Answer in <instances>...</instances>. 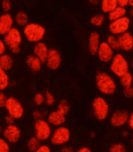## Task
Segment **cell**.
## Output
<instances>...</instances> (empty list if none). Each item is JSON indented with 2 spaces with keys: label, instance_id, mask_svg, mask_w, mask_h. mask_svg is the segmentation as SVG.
<instances>
[{
  "label": "cell",
  "instance_id": "1",
  "mask_svg": "<svg viewBox=\"0 0 133 152\" xmlns=\"http://www.w3.org/2000/svg\"><path fill=\"white\" fill-rule=\"evenodd\" d=\"M96 85L100 93L113 95L117 91V84L113 77L106 72H98L96 75Z\"/></svg>",
  "mask_w": 133,
  "mask_h": 152
},
{
  "label": "cell",
  "instance_id": "2",
  "mask_svg": "<svg viewBox=\"0 0 133 152\" xmlns=\"http://www.w3.org/2000/svg\"><path fill=\"white\" fill-rule=\"evenodd\" d=\"M24 36L30 43L42 42L45 36V28L38 23H28L23 30Z\"/></svg>",
  "mask_w": 133,
  "mask_h": 152
},
{
  "label": "cell",
  "instance_id": "3",
  "mask_svg": "<svg viewBox=\"0 0 133 152\" xmlns=\"http://www.w3.org/2000/svg\"><path fill=\"white\" fill-rule=\"evenodd\" d=\"M3 42L9 51L13 54H18L20 51V45L23 41L22 33L16 27H14L3 37Z\"/></svg>",
  "mask_w": 133,
  "mask_h": 152
},
{
  "label": "cell",
  "instance_id": "4",
  "mask_svg": "<svg viewBox=\"0 0 133 152\" xmlns=\"http://www.w3.org/2000/svg\"><path fill=\"white\" fill-rule=\"evenodd\" d=\"M110 70L114 75L120 77L129 71V61L121 53H116L110 62Z\"/></svg>",
  "mask_w": 133,
  "mask_h": 152
},
{
  "label": "cell",
  "instance_id": "5",
  "mask_svg": "<svg viewBox=\"0 0 133 152\" xmlns=\"http://www.w3.org/2000/svg\"><path fill=\"white\" fill-rule=\"evenodd\" d=\"M93 113L96 119L98 121L106 120L109 115L110 107L107 101L102 96H97L92 103Z\"/></svg>",
  "mask_w": 133,
  "mask_h": 152
},
{
  "label": "cell",
  "instance_id": "6",
  "mask_svg": "<svg viewBox=\"0 0 133 152\" xmlns=\"http://www.w3.org/2000/svg\"><path fill=\"white\" fill-rule=\"evenodd\" d=\"M50 142L52 145L63 146L70 140V131L68 127L63 125L59 126L52 132L50 136Z\"/></svg>",
  "mask_w": 133,
  "mask_h": 152
},
{
  "label": "cell",
  "instance_id": "7",
  "mask_svg": "<svg viewBox=\"0 0 133 152\" xmlns=\"http://www.w3.org/2000/svg\"><path fill=\"white\" fill-rule=\"evenodd\" d=\"M130 25H131L130 18L125 16L116 20L111 21L109 24L108 28L111 35H114L115 37H118L124 32H129Z\"/></svg>",
  "mask_w": 133,
  "mask_h": 152
},
{
  "label": "cell",
  "instance_id": "8",
  "mask_svg": "<svg viewBox=\"0 0 133 152\" xmlns=\"http://www.w3.org/2000/svg\"><path fill=\"white\" fill-rule=\"evenodd\" d=\"M34 129L35 136L41 142L49 140L52 132L51 125L45 119H39L35 121Z\"/></svg>",
  "mask_w": 133,
  "mask_h": 152
},
{
  "label": "cell",
  "instance_id": "9",
  "mask_svg": "<svg viewBox=\"0 0 133 152\" xmlns=\"http://www.w3.org/2000/svg\"><path fill=\"white\" fill-rule=\"evenodd\" d=\"M5 108L8 114L12 116L15 120L22 118L24 113V110L21 102L17 98L13 96L7 98Z\"/></svg>",
  "mask_w": 133,
  "mask_h": 152
},
{
  "label": "cell",
  "instance_id": "10",
  "mask_svg": "<svg viewBox=\"0 0 133 152\" xmlns=\"http://www.w3.org/2000/svg\"><path fill=\"white\" fill-rule=\"evenodd\" d=\"M3 138L9 143H17L21 137V131L16 125H6L2 131Z\"/></svg>",
  "mask_w": 133,
  "mask_h": 152
},
{
  "label": "cell",
  "instance_id": "11",
  "mask_svg": "<svg viewBox=\"0 0 133 152\" xmlns=\"http://www.w3.org/2000/svg\"><path fill=\"white\" fill-rule=\"evenodd\" d=\"M129 117V114L128 111L124 110H117L111 114V118H110V123L113 127H123L124 125H127Z\"/></svg>",
  "mask_w": 133,
  "mask_h": 152
},
{
  "label": "cell",
  "instance_id": "12",
  "mask_svg": "<svg viewBox=\"0 0 133 152\" xmlns=\"http://www.w3.org/2000/svg\"><path fill=\"white\" fill-rule=\"evenodd\" d=\"M114 54V50L107 44L106 41H103L99 44L96 55L100 61L104 63H109L113 58Z\"/></svg>",
  "mask_w": 133,
  "mask_h": 152
},
{
  "label": "cell",
  "instance_id": "13",
  "mask_svg": "<svg viewBox=\"0 0 133 152\" xmlns=\"http://www.w3.org/2000/svg\"><path fill=\"white\" fill-rule=\"evenodd\" d=\"M61 63H62V57L60 53L55 48L50 49L45 60L46 66L51 70H57V69L60 68Z\"/></svg>",
  "mask_w": 133,
  "mask_h": 152
},
{
  "label": "cell",
  "instance_id": "14",
  "mask_svg": "<svg viewBox=\"0 0 133 152\" xmlns=\"http://www.w3.org/2000/svg\"><path fill=\"white\" fill-rule=\"evenodd\" d=\"M14 19L9 13H4L0 16V36L7 34L14 28Z\"/></svg>",
  "mask_w": 133,
  "mask_h": 152
},
{
  "label": "cell",
  "instance_id": "15",
  "mask_svg": "<svg viewBox=\"0 0 133 152\" xmlns=\"http://www.w3.org/2000/svg\"><path fill=\"white\" fill-rule=\"evenodd\" d=\"M120 50L124 52H129L133 50V35L130 32H126L117 37Z\"/></svg>",
  "mask_w": 133,
  "mask_h": 152
},
{
  "label": "cell",
  "instance_id": "16",
  "mask_svg": "<svg viewBox=\"0 0 133 152\" xmlns=\"http://www.w3.org/2000/svg\"><path fill=\"white\" fill-rule=\"evenodd\" d=\"M49 48H48L47 45L45 43L39 42L35 44L34 48H33V53L34 55L36 58H38L42 63H45V60L47 58L48 53H49Z\"/></svg>",
  "mask_w": 133,
  "mask_h": 152
},
{
  "label": "cell",
  "instance_id": "17",
  "mask_svg": "<svg viewBox=\"0 0 133 152\" xmlns=\"http://www.w3.org/2000/svg\"><path fill=\"white\" fill-rule=\"evenodd\" d=\"M100 36L97 32H91L88 37V51L92 55H96L99 44H100Z\"/></svg>",
  "mask_w": 133,
  "mask_h": 152
},
{
  "label": "cell",
  "instance_id": "18",
  "mask_svg": "<svg viewBox=\"0 0 133 152\" xmlns=\"http://www.w3.org/2000/svg\"><path fill=\"white\" fill-rule=\"evenodd\" d=\"M47 121L50 125L59 127L65 123L66 116L63 115L57 110H53L47 115Z\"/></svg>",
  "mask_w": 133,
  "mask_h": 152
},
{
  "label": "cell",
  "instance_id": "19",
  "mask_svg": "<svg viewBox=\"0 0 133 152\" xmlns=\"http://www.w3.org/2000/svg\"><path fill=\"white\" fill-rule=\"evenodd\" d=\"M26 64L27 66L29 67V69L33 72H38V71L41 70L42 69V61L33 55H28L27 58H26Z\"/></svg>",
  "mask_w": 133,
  "mask_h": 152
},
{
  "label": "cell",
  "instance_id": "20",
  "mask_svg": "<svg viewBox=\"0 0 133 152\" xmlns=\"http://www.w3.org/2000/svg\"><path fill=\"white\" fill-rule=\"evenodd\" d=\"M14 58L9 54H4L0 56V67L5 71H9L14 66Z\"/></svg>",
  "mask_w": 133,
  "mask_h": 152
},
{
  "label": "cell",
  "instance_id": "21",
  "mask_svg": "<svg viewBox=\"0 0 133 152\" xmlns=\"http://www.w3.org/2000/svg\"><path fill=\"white\" fill-rule=\"evenodd\" d=\"M126 8L117 6L114 10H113L112 11L110 12L107 15H108L109 20H110V21H113V20H117V19L124 18V17L126 16Z\"/></svg>",
  "mask_w": 133,
  "mask_h": 152
},
{
  "label": "cell",
  "instance_id": "22",
  "mask_svg": "<svg viewBox=\"0 0 133 152\" xmlns=\"http://www.w3.org/2000/svg\"><path fill=\"white\" fill-rule=\"evenodd\" d=\"M117 0H101L100 1V8L104 14H108L113 10L117 7Z\"/></svg>",
  "mask_w": 133,
  "mask_h": 152
},
{
  "label": "cell",
  "instance_id": "23",
  "mask_svg": "<svg viewBox=\"0 0 133 152\" xmlns=\"http://www.w3.org/2000/svg\"><path fill=\"white\" fill-rule=\"evenodd\" d=\"M10 85L9 75L7 74L6 71L2 69L0 67V91H5Z\"/></svg>",
  "mask_w": 133,
  "mask_h": 152
},
{
  "label": "cell",
  "instance_id": "24",
  "mask_svg": "<svg viewBox=\"0 0 133 152\" xmlns=\"http://www.w3.org/2000/svg\"><path fill=\"white\" fill-rule=\"evenodd\" d=\"M14 21L20 27H25L29 23L28 22V16L24 11H19L15 15Z\"/></svg>",
  "mask_w": 133,
  "mask_h": 152
},
{
  "label": "cell",
  "instance_id": "25",
  "mask_svg": "<svg viewBox=\"0 0 133 152\" xmlns=\"http://www.w3.org/2000/svg\"><path fill=\"white\" fill-rule=\"evenodd\" d=\"M120 84L123 88H126V87L132 86L133 83V77L130 72H127L122 76L119 77Z\"/></svg>",
  "mask_w": 133,
  "mask_h": 152
},
{
  "label": "cell",
  "instance_id": "26",
  "mask_svg": "<svg viewBox=\"0 0 133 152\" xmlns=\"http://www.w3.org/2000/svg\"><path fill=\"white\" fill-rule=\"evenodd\" d=\"M70 103L68 102V101L67 99H62L60 101V102L58 103V106H57V111L60 112V114H62L63 115L66 116L68 114V112L70 110Z\"/></svg>",
  "mask_w": 133,
  "mask_h": 152
},
{
  "label": "cell",
  "instance_id": "27",
  "mask_svg": "<svg viewBox=\"0 0 133 152\" xmlns=\"http://www.w3.org/2000/svg\"><path fill=\"white\" fill-rule=\"evenodd\" d=\"M41 146V141L35 137L32 136L28 140L27 143V149L31 152H35Z\"/></svg>",
  "mask_w": 133,
  "mask_h": 152
},
{
  "label": "cell",
  "instance_id": "28",
  "mask_svg": "<svg viewBox=\"0 0 133 152\" xmlns=\"http://www.w3.org/2000/svg\"><path fill=\"white\" fill-rule=\"evenodd\" d=\"M104 21H105V17L102 14H95L90 19L91 24L95 27H101L104 24Z\"/></svg>",
  "mask_w": 133,
  "mask_h": 152
},
{
  "label": "cell",
  "instance_id": "29",
  "mask_svg": "<svg viewBox=\"0 0 133 152\" xmlns=\"http://www.w3.org/2000/svg\"><path fill=\"white\" fill-rule=\"evenodd\" d=\"M106 43L114 51H118L120 50L119 43H118V39L117 37H115L114 35H109L107 38H106Z\"/></svg>",
  "mask_w": 133,
  "mask_h": 152
},
{
  "label": "cell",
  "instance_id": "30",
  "mask_svg": "<svg viewBox=\"0 0 133 152\" xmlns=\"http://www.w3.org/2000/svg\"><path fill=\"white\" fill-rule=\"evenodd\" d=\"M108 152H126V148L123 143H116L110 147Z\"/></svg>",
  "mask_w": 133,
  "mask_h": 152
},
{
  "label": "cell",
  "instance_id": "31",
  "mask_svg": "<svg viewBox=\"0 0 133 152\" xmlns=\"http://www.w3.org/2000/svg\"><path fill=\"white\" fill-rule=\"evenodd\" d=\"M45 104L47 106H53L56 102V99H55V96L53 95V94L51 93L50 91H45Z\"/></svg>",
  "mask_w": 133,
  "mask_h": 152
},
{
  "label": "cell",
  "instance_id": "32",
  "mask_svg": "<svg viewBox=\"0 0 133 152\" xmlns=\"http://www.w3.org/2000/svg\"><path fill=\"white\" fill-rule=\"evenodd\" d=\"M35 104L36 106H42V105L45 102V96L44 94L41 93V92H38L35 95L34 99H33Z\"/></svg>",
  "mask_w": 133,
  "mask_h": 152
},
{
  "label": "cell",
  "instance_id": "33",
  "mask_svg": "<svg viewBox=\"0 0 133 152\" xmlns=\"http://www.w3.org/2000/svg\"><path fill=\"white\" fill-rule=\"evenodd\" d=\"M9 143L4 138L0 137V152H9Z\"/></svg>",
  "mask_w": 133,
  "mask_h": 152
},
{
  "label": "cell",
  "instance_id": "34",
  "mask_svg": "<svg viewBox=\"0 0 133 152\" xmlns=\"http://www.w3.org/2000/svg\"><path fill=\"white\" fill-rule=\"evenodd\" d=\"M2 10L4 13H9L12 9V2L10 0H2L1 3Z\"/></svg>",
  "mask_w": 133,
  "mask_h": 152
},
{
  "label": "cell",
  "instance_id": "35",
  "mask_svg": "<svg viewBox=\"0 0 133 152\" xmlns=\"http://www.w3.org/2000/svg\"><path fill=\"white\" fill-rule=\"evenodd\" d=\"M45 116H46V113L45 111H42L40 110H35L33 112V118L35 120H39V119H44Z\"/></svg>",
  "mask_w": 133,
  "mask_h": 152
},
{
  "label": "cell",
  "instance_id": "36",
  "mask_svg": "<svg viewBox=\"0 0 133 152\" xmlns=\"http://www.w3.org/2000/svg\"><path fill=\"white\" fill-rule=\"evenodd\" d=\"M123 94H124V97L127 99H132L133 98V87H126L124 88L123 90Z\"/></svg>",
  "mask_w": 133,
  "mask_h": 152
},
{
  "label": "cell",
  "instance_id": "37",
  "mask_svg": "<svg viewBox=\"0 0 133 152\" xmlns=\"http://www.w3.org/2000/svg\"><path fill=\"white\" fill-rule=\"evenodd\" d=\"M7 96L3 91H0V108H5L6 103Z\"/></svg>",
  "mask_w": 133,
  "mask_h": 152
},
{
  "label": "cell",
  "instance_id": "38",
  "mask_svg": "<svg viewBox=\"0 0 133 152\" xmlns=\"http://www.w3.org/2000/svg\"><path fill=\"white\" fill-rule=\"evenodd\" d=\"M35 152H51V149L46 144H41V146Z\"/></svg>",
  "mask_w": 133,
  "mask_h": 152
},
{
  "label": "cell",
  "instance_id": "39",
  "mask_svg": "<svg viewBox=\"0 0 133 152\" xmlns=\"http://www.w3.org/2000/svg\"><path fill=\"white\" fill-rule=\"evenodd\" d=\"M4 121H5V123H6L7 125H14V122H15V119H14L12 116L9 115V114H7V115L5 117Z\"/></svg>",
  "mask_w": 133,
  "mask_h": 152
},
{
  "label": "cell",
  "instance_id": "40",
  "mask_svg": "<svg viewBox=\"0 0 133 152\" xmlns=\"http://www.w3.org/2000/svg\"><path fill=\"white\" fill-rule=\"evenodd\" d=\"M6 49H7L5 43L3 42V40L0 39V56L2 55H4V54H6Z\"/></svg>",
  "mask_w": 133,
  "mask_h": 152
},
{
  "label": "cell",
  "instance_id": "41",
  "mask_svg": "<svg viewBox=\"0 0 133 152\" xmlns=\"http://www.w3.org/2000/svg\"><path fill=\"white\" fill-rule=\"evenodd\" d=\"M60 152H75L74 151V148L70 146H62V148H60Z\"/></svg>",
  "mask_w": 133,
  "mask_h": 152
},
{
  "label": "cell",
  "instance_id": "42",
  "mask_svg": "<svg viewBox=\"0 0 133 152\" xmlns=\"http://www.w3.org/2000/svg\"><path fill=\"white\" fill-rule=\"evenodd\" d=\"M117 2L119 7H124V8H126L129 6V0H117Z\"/></svg>",
  "mask_w": 133,
  "mask_h": 152
},
{
  "label": "cell",
  "instance_id": "43",
  "mask_svg": "<svg viewBox=\"0 0 133 152\" xmlns=\"http://www.w3.org/2000/svg\"><path fill=\"white\" fill-rule=\"evenodd\" d=\"M127 125H129V127L133 131V112L131 114H129V120H128Z\"/></svg>",
  "mask_w": 133,
  "mask_h": 152
},
{
  "label": "cell",
  "instance_id": "44",
  "mask_svg": "<svg viewBox=\"0 0 133 152\" xmlns=\"http://www.w3.org/2000/svg\"><path fill=\"white\" fill-rule=\"evenodd\" d=\"M77 152H92V151L88 147H81L77 151Z\"/></svg>",
  "mask_w": 133,
  "mask_h": 152
},
{
  "label": "cell",
  "instance_id": "45",
  "mask_svg": "<svg viewBox=\"0 0 133 152\" xmlns=\"http://www.w3.org/2000/svg\"><path fill=\"white\" fill-rule=\"evenodd\" d=\"M121 136L124 137V138H127L129 136V132L127 131V130H124L121 132Z\"/></svg>",
  "mask_w": 133,
  "mask_h": 152
},
{
  "label": "cell",
  "instance_id": "46",
  "mask_svg": "<svg viewBox=\"0 0 133 152\" xmlns=\"http://www.w3.org/2000/svg\"><path fill=\"white\" fill-rule=\"evenodd\" d=\"M88 2L89 3H91L92 5H97L98 3H99L100 2V1L101 0H88Z\"/></svg>",
  "mask_w": 133,
  "mask_h": 152
},
{
  "label": "cell",
  "instance_id": "47",
  "mask_svg": "<svg viewBox=\"0 0 133 152\" xmlns=\"http://www.w3.org/2000/svg\"><path fill=\"white\" fill-rule=\"evenodd\" d=\"M129 16L133 18V7H131V9L129 10Z\"/></svg>",
  "mask_w": 133,
  "mask_h": 152
},
{
  "label": "cell",
  "instance_id": "48",
  "mask_svg": "<svg viewBox=\"0 0 133 152\" xmlns=\"http://www.w3.org/2000/svg\"><path fill=\"white\" fill-rule=\"evenodd\" d=\"M129 6L133 7V0H129Z\"/></svg>",
  "mask_w": 133,
  "mask_h": 152
},
{
  "label": "cell",
  "instance_id": "49",
  "mask_svg": "<svg viewBox=\"0 0 133 152\" xmlns=\"http://www.w3.org/2000/svg\"><path fill=\"white\" fill-rule=\"evenodd\" d=\"M96 136V133L94 132H90V136L92 137V138H94Z\"/></svg>",
  "mask_w": 133,
  "mask_h": 152
},
{
  "label": "cell",
  "instance_id": "50",
  "mask_svg": "<svg viewBox=\"0 0 133 152\" xmlns=\"http://www.w3.org/2000/svg\"><path fill=\"white\" fill-rule=\"evenodd\" d=\"M129 65H130V66H132L133 67V59H132V61H131V63L129 64Z\"/></svg>",
  "mask_w": 133,
  "mask_h": 152
},
{
  "label": "cell",
  "instance_id": "51",
  "mask_svg": "<svg viewBox=\"0 0 133 152\" xmlns=\"http://www.w3.org/2000/svg\"><path fill=\"white\" fill-rule=\"evenodd\" d=\"M2 132V127H1V125H0V133Z\"/></svg>",
  "mask_w": 133,
  "mask_h": 152
},
{
  "label": "cell",
  "instance_id": "52",
  "mask_svg": "<svg viewBox=\"0 0 133 152\" xmlns=\"http://www.w3.org/2000/svg\"><path fill=\"white\" fill-rule=\"evenodd\" d=\"M132 143H133V136H132Z\"/></svg>",
  "mask_w": 133,
  "mask_h": 152
},
{
  "label": "cell",
  "instance_id": "53",
  "mask_svg": "<svg viewBox=\"0 0 133 152\" xmlns=\"http://www.w3.org/2000/svg\"><path fill=\"white\" fill-rule=\"evenodd\" d=\"M132 144H133V143H132Z\"/></svg>",
  "mask_w": 133,
  "mask_h": 152
}]
</instances>
